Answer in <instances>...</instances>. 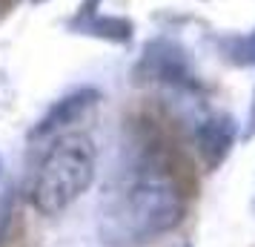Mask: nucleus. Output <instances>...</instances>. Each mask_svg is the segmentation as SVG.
Segmentation results:
<instances>
[{
    "label": "nucleus",
    "mask_w": 255,
    "mask_h": 247,
    "mask_svg": "<svg viewBox=\"0 0 255 247\" xmlns=\"http://www.w3.org/2000/svg\"><path fill=\"white\" fill-rule=\"evenodd\" d=\"M189 193L163 153H140L101 193L98 236L106 247H146L186 222Z\"/></svg>",
    "instance_id": "f257e3e1"
},
{
    "label": "nucleus",
    "mask_w": 255,
    "mask_h": 247,
    "mask_svg": "<svg viewBox=\"0 0 255 247\" xmlns=\"http://www.w3.org/2000/svg\"><path fill=\"white\" fill-rule=\"evenodd\" d=\"M98 173V144L89 132L72 130L46 141L29 178V204L37 216L55 219L89 193Z\"/></svg>",
    "instance_id": "f03ea898"
},
{
    "label": "nucleus",
    "mask_w": 255,
    "mask_h": 247,
    "mask_svg": "<svg viewBox=\"0 0 255 247\" xmlns=\"http://www.w3.org/2000/svg\"><path fill=\"white\" fill-rule=\"evenodd\" d=\"M132 83L140 86H158L166 92H198L201 89V75L189 49L169 35L149 37L140 55L132 63Z\"/></svg>",
    "instance_id": "7ed1b4c3"
},
{
    "label": "nucleus",
    "mask_w": 255,
    "mask_h": 247,
    "mask_svg": "<svg viewBox=\"0 0 255 247\" xmlns=\"http://www.w3.org/2000/svg\"><path fill=\"white\" fill-rule=\"evenodd\" d=\"M241 141V124L230 112H207L192 127V144L207 173H218Z\"/></svg>",
    "instance_id": "20e7f679"
},
{
    "label": "nucleus",
    "mask_w": 255,
    "mask_h": 247,
    "mask_svg": "<svg viewBox=\"0 0 255 247\" xmlns=\"http://www.w3.org/2000/svg\"><path fill=\"white\" fill-rule=\"evenodd\" d=\"M98 104H101V89H95V86H78L72 92L60 95L35 121V127L29 130V141H52L63 132H72L75 124H81L92 109H98Z\"/></svg>",
    "instance_id": "39448f33"
},
{
    "label": "nucleus",
    "mask_w": 255,
    "mask_h": 247,
    "mask_svg": "<svg viewBox=\"0 0 255 247\" xmlns=\"http://www.w3.org/2000/svg\"><path fill=\"white\" fill-rule=\"evenodd\" d=\"M66 26L75 35L106 40V43H115V46H127L135 37V23L124 14L101 12V0H83L81 9L66 20Z\"/></svg>",
    "instance_id": "423d86ee"
},
{
    "label": "nucleus",
    "mask_w": 255,
    "mask_h": 247,
    "mask_svg": "<svg viewBox=\"0 0 255 247\" xmlns=\"http://www.w3.org/2000/svg\"><path fill=\"white\" fill-rule=\"evenodd\" d=\"M218 52L235 66H255V29L241 32V35H221Z\"/></svg>",
    "instance_id": "0eeeda50"
},
{
    "label": "nucleus",
    "mask_w": 255,
    "mask_h": 247,
    "mask_svg": "<svg viewBox=\"0 0 255 247\" xmlns=\"http://www.w3.org/2000/svg\"><path fill=\"white\" fill-rule=\"evenodd\" d=\"M12 222H14V193L6 190V193L0 196V247H3L6 236L12 230Z\"/></svg>",
    "instance_id": "6e6552de"
},
{
    "label": "nucleus",
    "mask_w": 255,
    "mask_h": 247,
    "mask_svg": "<svg viewBox=\"0 0 255 247\" xmlns=\"http://www.w3.org/2000/svg\"><path fill=\"white\" fill-rule=\"evenodd\" d=\"M12 101H14V86H12V81H9V75L0 69V112L9 109Z\"/></svg>",
    "instance_id": "1a4fd4ad"
},
{
    "label": "nucleus",
    "mask_w": 255,
    "mask_h": 247,
    "mask_svg": "<svg viewBox=\"0 0 255 247\" xmlns=\"http://www.w3.org/2000/svg\"><path fill=\"white\" fill-rule=\"evenodd\" d=\"M255 138V86H253V98H250V109H247V121L241 127V141H253Z\"/></svg>",
    "instance_id": "9d476101"
},
{
    "label": "nucleus",
    "mask_w": 255,
    "mask_h": 247,
    "mask_svg": "<svg viewBox=\"0 0 255 247\" xmlns=\"http://www.w3.org/2000/svg\"><path fill=\"white\" fill-rule=\"evenodd\" d=\"M29 3H32V6H40V3H49V0H29Z\"/></svg>",
    "instance_id": "9b49d317"
},
{
    "label": "nucleus",
    "mask_w": 255,
    "mask_h": 247,
    "mask_svg": "<svg viewBox=\"0 0 255 247\" xmlns=\"http://www.w3.org/2000/svg\"><path fill=\"white\" fill-rule=\"evenodd\" d=\"M0 178H3V155H0Z\"/></svg>",
    "instance_id": "f8f14e48"
},
{
    "label": "nucleus",
    "mask_w": 255,
    "mask_h": 247,
    "mask_svg": "<svg viewBox=\"0 0 255 247\" xmlns=\"http://www.w3.org/2000/svg\"><path fill=\"white\" fill-rule=\"evenodd\" d=\"M253 207H255V199H253Z\"/></svg>",
    "instance_id": "ddd939ff"
},
{
    "label": "nucleus",
    "mask_w": 255,
    "mask_h": 247,
    "mask_svg": "<svg viewBox=\"0 0 255 247\" xmlns=\"http://www.w3.org/2000/svg\"><path fill=\"white\" fill-rule=\"evenodd\" d=\"M186 247H189V245H186Z\"/></svg>",
    "instance_id": "4468645a"
}]
</instances>
